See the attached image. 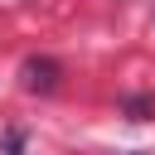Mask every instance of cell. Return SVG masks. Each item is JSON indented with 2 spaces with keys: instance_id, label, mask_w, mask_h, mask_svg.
<instances>
[{
  "instance_id": "obj_1",
  "label": "cell",
  "mask_w": 155,
  "mask_h": 155,
  "mask_svg": "<svg viewBox=\"0 0 155 155\" xmlns=\"http://www.w3.org/2000/svg\"><path fill=\"white\" fill-rule=\"evenodd\" d=\"M24 87H29V92H53V87H58V63L29 58V63H24Z\"/></svg>"
},
{
  "instance_id": "obj_2",
  "label": "cell",
  "mask_w": 155,
  "mask_h": 155,
  "mask_svg": "<svg viewBox=\"0 0 155 155\" xmlns=\"http://www.w3.org/2000/svg\"><path fill=\"white\" fill-rule=\"evenodd\" d=\"M126 111H131V121H145V116H155V97H126Z\"/></svg>"
},
{
  "instance_id": "obj_3",
  "label": "cell",
  "mask_w": 155,
  "mask_h": 155,
  "mask_svg": "<svg viewBox=\"0 0 155 155\" xmlns=\"http://www.w3.org/2000/svg\"><path fill=\"white\" fill-rule=\"evenodd\" d=\"M5 155H24V131H5Z\"/></svg>"
}]
</instances>
